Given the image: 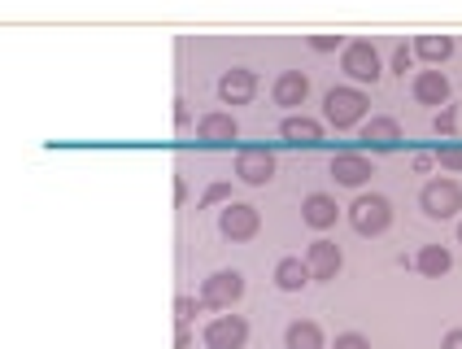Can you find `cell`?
Masks as SVG:
<instances>
[{"label":"cell","mask_w":462,"mask_h":349,"mask_svg":"<svg viewBox=\"0 0 462 349\" xmlns=\"http://www.w3.org/2000/svg\"><path fill=\"white\" fill-rule=\"evenodd\" d=\"M366 114H371V97L354 88V83H340V88H328V97H323V118L336 127V131H349V127L366 123Z\"/></svg>","instance_id":"1"},{"label":"cell","mask_w":462,"mask_h":349,"mask_svg":"<svg viewBox=\"0 0 462 349\" xmlns=\"http://www.w3.org/2000/svg\"><path fill=\"white\" fill-rule=\"evenodd\" d=\"M388 223H393V205L380 193H362L354 205H349V227L358 236H384Z\"/></svg>","instance_id":"2"},{"label":"cell","mask_w":462,"mask_h":349,"mask_svg":"<svg viewBox=\"0 0 462 349\" xmlns=\"http://www.w3.org/2000/svg\"><path fill=\"white\" fill-rule=\"evenodd\" d=\"M340 71L349 75L354 88H362V83H375V79L384 75V61H380V52H375L371 40H354V44H345V52H340Z\"/></svg>","instance_id":"3"},{"label":"cell","mask_w":462,"mask_h":349,"mask_svg":"<svg viewBox=\"0 0 462 349\" xmlns=\"http://www.w3.org/2000/svg\"><path fill=\"white\" fill-rule=\"evenodd\" d=\"M419 205H423L428 219H454V214L462 210V184L458 179H449V174L428 179L423 193H419Z\"/></svg>","instance_id":"4"},{"label":"cell","mask_w":462,"mask_h":349,"mask_svg":"<svg viewBox=\"0 0 462 349\" xmlns=\"http://www.w3.org/2000/svg\"><path fill=\"white\" fill-rule=\"evenodd\" d=\"M257 227H262V214H257L254 205H245V201H227L218 210V231H223V241H231V245L254 241Z\"/></svg>","instance_id":"5"},{"label":"cell","mask_w":462,"mask_h":349,"mask_svg":"<svg viewBox=\"0 0 462 349\" xmlns=\"http://www.w3.org/2000/svg\"><path fill=\"white\" fill-rule=\"evenodd\" d=\"M240 297H245V275L240 271H214L201 279V306H209V310H231Z\"/></svg>","instance_id":"6"},{"label":"cell","mask_w":462,"mask_h":349,"mask_svg":"<svg viewBox=\"0 0 462 349\" xmlns=\"http://www.w3.org/2000/svg\"><path fill=\"white\" fill-rule=\"evenodd\" d=\"M201 345L206 349H245L249 345V324L245 315H214L201 332Z\"/></svg>","instance_id":"7"},{"label":"cell","mask_w":462,"mask_h":349,"mask_svg":"<svg viewBox=\"0 0 462 349\" xmlns=\"http://www.w3.org/2000/svg\"><path fill=\"white\" fill-rule=\"evenodd\" d=\"M236 179L249 184V188H262L275 179V153L271 149H240L236 153Z\"/></svg>","instance_id":"8"},{"label":"cell","mask_w":462,"mask_h":349,"mask_svg":"<svg viewBox=\"0 0 462 349\" xmlns=\"http://www.w3.org/2000/svg\"><path fill=\"white\" fill-rule=\"evenodd\" d=\"M411 97L419 105H428V109H445L449 97H454V88H449V75L445 71H419L411 79Z\"/></svg>","instance_id":"9"},{"label":"cell","mask_w":462,"mask_h":349,"mask_svg":"<svg viewBox=\"0 0 462 349\" xmlns=\"http://www.w3.org/2000/svg\"><path fill=\"white\" fill-rule=\"evenodd\" d=\"M301 262H306L310 279L328 284V279H336V275H340V267H345V253H340V245H332V241H314Z\"/></svg>","instance_id":"10"},{"label":"cell","mask_w":462,"mask_h":349,"mask_svg":"<svg viewBox=\"0 0 462 349\" xmlns=\"http://www.w3.org/2000/svg\"><path fill=\"white\" fill-rule=\"evenodd\" d=\"M375 174V162L366 153H336L332 157V179L340 188H362Z\"/></svg>","instance_id":"11"},{"label":"cell","mask_w":462,"mask_h":349,"mask_svg":"<svg viewBox=\"0 0 462 349\" xmlns=\"http://www.w3.org/2000/svg\"><path fill=\"white\" fill-rule=\"evenodd\" d=\"M257 97V75L245 66H231L227 75L218 79V100L223 105H249Z\"/></svg>","instance_id":"12"},{"label":"cell","mask_w":462,"mask_h":349,"mask_svg":"<svg viewBox=\"0 0 462 349\" xmlns=\"http://www.w3.org/2000/svg\"><path fill=\"white\" fill-rule=\"evenodd\" d=\"M310 97V79L301 71H283L275 83H271V100L280 105V109H297V105H306Z\"/></svg>","instance_id":"13"},{"label":"cell","mask_w":462,"mask_h":349,"mask_svg":"<svg viewBox=\"0 0 462 349\" xmlns=\"http://www.w3.org/2000/svg\"><path fill=\"white\" fill-rule=\"evenodd\" d=\"M301 219H306V227H314V231H328V227H336V219H340V205H336V197H328V193H310V197L301 201Z\"/></svg>","instance_id":"14"},{"label":"cell","mask_w":462,"mask_h":349,"mask_svg":"<svg viewBox=\"0 0 462 349\" xmlns=\"http://www.w3.org/2000/svg\"><path fill=\"white\" fill-rule=\"evenodd\" d=\"M236 136H240V127H236V118L223 114V109H214V114H201V118H197V140H206V145H231Z\"/></svg>","instance_id":"15"},{"label":"cell","mask_w":462,"mask_h":349,"mask_svg":"<svg viewBox=\"0 0 462 349\" xmlns=\"http://www.w3.org/2000/svg\"><path fill=\"white\" fill-rule=\"evenodd\" d=\"M362 140H366L371 149H397L402 127H397V118H388V114H375V118L362 123Z\"/></svg>","instance_id":"16"},{"label":"cell","mask_w":462,"mask_h":349,"mask_svg":"<svg viewBox=\"0 0 462 349\" xmlns=\"http://www.w3.org/2000/svg\"><path fill=\"white\" fill-rule=\"evenodd\" d=\"M283 349H328V336L314 319H292L283 332Z\"/></svg>","instance_id":"17"},{"label":"cell","mask_w":462,"mask_h":349,"mask_svg":"<svg viewBox=\"0 0 462 349\" xmlns=\"http://www.w3.org/2000/svg\"><path fill=\"white\" fill-rule=\"evenodd\" d=\"M280 136L288 145H319V140H323V123H319V118H306V114H288L280 127Z\"/></svg>","instance_id":"18"},{"label":"cell","mask_w":462,"mask_h":349,"mask_svg":"<svg viewBox=\"0 0 462 349\" xmlns=\"http://www.w3.org/2000/svg\"><path fill=\"white\" fill-rule=\"evenodd\" d=\"M271 279H275V288L280 293H301L310 284V271H306V262L301 258H280L275 262V271H271Z\"/></svg>","instance_id":"19"},{"label":"cell","mask_w":462,"mask_h":349,"mask_svg":"<svg viewBox=\"0 0 462 349\" xmlns=\"http://www.w3.org/2000/svg\"><path fill=\"white\" fill-rule=\"evenodd\" d=\"M411 267H419L428 279H440V275H449V267H454V253L445 250V245H423V250L414 253Z\"/></svg>","instance_id":"20"},{"label":"cell","mask_w":462,"mask_h":349,"mask_svg":"<svg viewBox=\"0 0 462 349\" xmlns=\"http://www.w3.org/2000/svg\"><path fill=\"white\" fill-rule=\"evenodd\" d=\"M411 52L414 57H423V61H432V66H440V61L454 57V40H449V35H419Z\"/></svg>","instance_id":"21"},{"label":"cell","mask_w":462,"mask_h":349,"mask_svg":"<svg viewBox=\"0 0 462 349\" xmlns=\"http://www.w3.org/2000/svg\"><path fill=\"white\" fill-rule=\"evenodd\" d=\"M201 310H206V306H201V297H188V293H183V297L175 301V319H180V324H192Z\"/></svg>","instance_id":"22"},{"label":"cell","mask_w":462,"mask_h":349,"mask_svg":"<svg viewBox=\"0 0 462 349\" xmlns=\"http://www.w3.org/2000/svg\"><path fill=\"white\" fill-rule=\"evenodd\" d=\"M432 127H437V136H454V131H458V109H454V105H445V109H437V118H432Z\"/></svg>","instance_id":"23"},{"label":"cell","mask_w":462,"mask_h":349,"mask_svg":"<svg viewBox=\"0 0 462 349\" xmlns=\"http://www.w3.org/2000/svg\"><path fill=\"white\" fill-rule=\"evenodd\" d=\"M201 201H206V205H227V201H231V184H223V179H218V184H209L206 193H201Z\"/></svg>","instance_id":"24"},{"label":"cell","mask_w":462,"mask_h":349,"mask_svg":"<svg viewBox=\"0 0 462 349\" xmlns=\"http://www.w3.org/2000/svg\"><path fill=\"white\" fill-rule=\"evenodd\" d=\"M332 349H371V341H366L362 332H340Z\"/></svg>","instance_id":"25"},{"label":"cell","mask_w":462,"mask_h":349,"mask_svg":"<svg viewBox=\"0 0 462 349\" xmlns=\"http://www.w3.org/2000/svg\"><path fill=\"white\" fill-rule=\"evenodd\" d=\"M437 162H440V171H462V149H440L437 153Z\"/></svg>","instance_id":"26"},{"label":"cell","mask_w":462,"mask_h":349,"mask_svg":"<svg viewBox=\"0 0 462 349\" xmlns=\"http://www.w3.org/2000/svg\"><path fill=\"white\" fill-rule=\"evenodd\" d=\"M411 61H414V52L406 49V44H397V49H393V71H397V75H406V71H411Z\"/></svg>","instance_id":"27"},{"label":"cell","mask_w":462,"mask_h":349,"mask_svg":"<svg viewBox=\"0 0 462 349\" xmlns=\"http://www.w3.org/2000/svg\"><path fill=\"white\" fill-rule=\"evenodd\" d=\"M310 49L314 52H332V49H340V35H310Z\"/></svg>","instance_id":"28"},{"label":"cell","mask_w":462,"mask_h":349,"mask_svg":"<svg viewBox=\"0 0 462 349\" xmlns=\"http://www.w3.org/2000/svg\"><path fill=\"white\" fill-rule=\"evenodd\" d=\"M440 349H462V327H449V332L440 336Z\"/></svg>","instance_id":"29"},{"label":"cell","mask_w":462,"mask_h":349,"mask_svg":"<svg viewBox=\"0 0 462 349\" xmlns=\"http://www.w3.org/2000/svg\"><path fill=\"white\" fill-rule=\"evenodd\" d=\"M175 349H192V332H188V324H180V336H175Z\"/></svg>","instance_id":"30"},{"label":"cell","mask_w":462,"mask_h":349,"mask_svg":"<svg viewBox=\"0 0 462 349\" xmlns=\"http://www.w3.org/2000/svg\"><path fill=\"white\" fill-rule=\"evenodd\" d=\"M432 162H437L432 153H419V157H414V171H432Z\"/></svg>","instance_id":"31"},{"label":"cell","mask_w":462,"mask_h":349,"mask_svg":"<svg viewBox=\"0 0 462 349\" xmlns=\"http://www.w3.org/2000/svg\"><path fill=\"white\" fill-rule=\"evenodd\" d=\"M458 245H462V223H458Z\"/></svg>","instance_id":"32"}]
</instances>
